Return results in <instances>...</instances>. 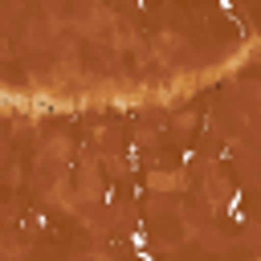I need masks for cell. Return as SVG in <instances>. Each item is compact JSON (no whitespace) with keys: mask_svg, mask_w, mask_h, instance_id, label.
I'll use <instances>...</instances> for the list:
<instances>
[{"mask_svg":"<svg viewBox=\"0 0 261 261\" xmlns=\"http://www.w3.org/2000/svg\"><path fill=\"white\" fill-rule=\"evenodd\" d=\"M135 4H147V0H135Z\"/></svg>","mask_w":261,"mask_h":261,"instance_id":"7a4b0ae2","label":"cell"},{"mask_svg":"<svg viewBox=\"0 0 261 261\" xmlns=\"http://www.w3.org/2000/svg\"><path fill=\"white\" fill-rule=\"evenodd\" d=\"M216 4H220V8H224V12H232V0H216Z\"/></svg>","mask_w":261,"mask_h":261,"instance_id":"6da1fadb","label":"cell"}]
</instances>
